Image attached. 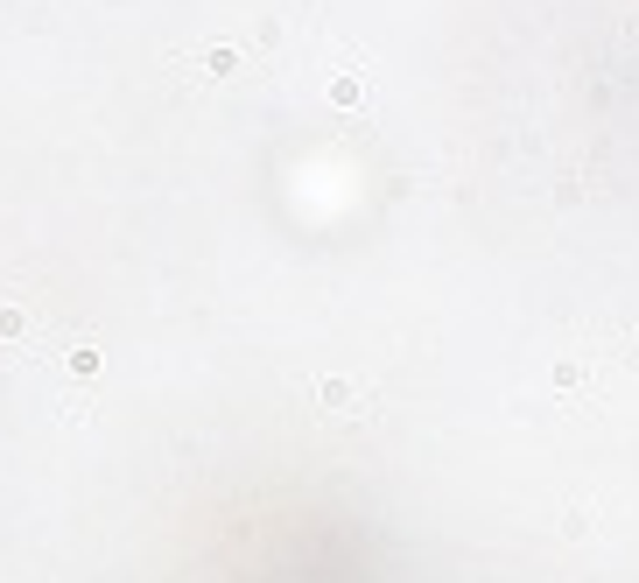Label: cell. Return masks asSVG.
<instances>
[{"mask_svg":"<svg viewBox=\"0 0 639 583\" xmlns=\"http://www.w3.org/2000/svg\"><path fill=\"white\" fill-rule=\"evenodd\" d=\"M197 64H204V78H232V71H246V57H239V50H204Z\"/></svg>","mask_w":639,"mask_h":583,"instance_id":"obj_1","label":"cell"},{"mask_svg":"<svg viewBox=\"0 0 639 583\" xmlns=\"http://www.w3.org/2000/svg\"><path fill=\"white\" fill-rule=\"evenodd\" d=\"M359 99H366V78H352V71H345V78L331 85V106H359Z\"/></svg>","mask_w":639,"mask_h":583,"instance_id":"obj_2","label":"cell"}]
</instances>
